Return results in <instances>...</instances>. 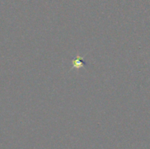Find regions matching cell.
<instances>
[{
    "label": "cell",
    "mask_w": 150,
    "mask_h": 149,
    "mask_svg": "<svg viewBox=\"0 0 150 149\" xmlns=\"http://www.w3.org/2000/svg\"><path fill=\"white\" fill-rule=\"evenodd\" d=\"M84 61H83L81 58H77L76 59H74L73 61V67H76V68H79L80 67H82V66L84 64Z\"/></svg>",
    "instance_id": "6da1fadb"
}]
</instances>
